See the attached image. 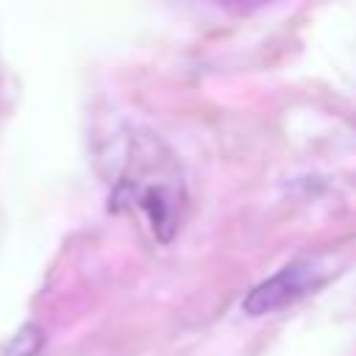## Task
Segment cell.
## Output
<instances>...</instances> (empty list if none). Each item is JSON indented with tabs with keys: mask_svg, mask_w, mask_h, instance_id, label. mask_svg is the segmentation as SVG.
<instances>
[{
	"mask_svg": "<svg viewBox=\"0 0 356 356\" xmlns=\"http://www.w3.org/2000/svg\"><path fill=\"white\" fill-rule=\"evenodd\" d=\"M111 209H139L159 242H170L186 209L184 172L175 153L150 131L128 139L125 164L111 189Z\"/></svg>",
	"mask_w": 356,
	"mask_h": 356,
	"instance_id": "cell-1",
	"label": "cell"
},
{
	"mask_svg": "<svg viewBox=\"0 0 356 356\" xmlns=\"http://www.w3.org/2000/svg\"><path fill=\"white\" fill-rule=\"evenodd\" d=\"M323 281H325V273L320 270L317 261H312V259H292L278 273H273L270 278L259 281L242 298V312L250 314V317L278 312V309L300 300L303 295L314 292Z\"/></svg>",
	"mask_w": 356,
	"mask_h": 356,
	"instance_id": "cell-2",
	"label": "cell"
}]
</instances>
